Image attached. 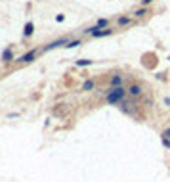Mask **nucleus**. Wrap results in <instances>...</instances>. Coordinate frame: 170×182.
I'll return each instance as SVG.
<instances>
[{
	"label": "nucleus",
	"instance_id": "f257e3e1",
	"mask_svg": "<svg viewBox=\"0 0 170 182\" xmlns=\"http://www.w3.org/2000/svg\"><path fill=\"white\" fill-rule=\"evenodd\" d=\"M126 88L124 86H117V88H111L107 92V104H120L124 98H126Z\"/></svg>",
	"mask_w": 170,
	"mask_h": 182
},
{
	"label": "nucleus",
	"instance_id": "f03ea898",
	"mask_svg": "<svg viewBox=\"0 0 170 182\" xmlns=\"http://www.w3.org/2000/svg\"><path fill=\"white\" fill-rule=\"evenodd\" d=\"M36 54H38V50H31V52H27V54H23L17 62L19 63H29V62H33V59L36 58Z\"/></svg>",
	"mask_w": 170,
	"mask_h": 182
},
{
	"label": "nucleus",
	"instance_id": "7ed1b4c3",
	"mask_svg": "<svg viewBox=\"0 0 170 182\" xmlns=\"http://www.w3.org/2000/svg\"><path fill=\"white\" fill-rule=\"evenodd\" d=\"M69 42V40L67 38H58V40H54V42H50V44H48V46L46 48H44V50H54V48H58V46H63V44H67Z\"/></svg>",
	"mask_w": 170,
	"mask_h": 182
},
{
	"label": "nucleus",
	"instance_id": "20e7f679",
	"mask_svg": "<svg viewBox=\"0 0 170 182\" xmlns=\"http://www.w3.org/2000/svg\"><path fill=\"white\" fill-rule=\"evenodd\" d=\"M122 86V75H113L111 77V88Z\"/></svg>",
	"mask_w": 170,
	"mask_h": 182
},
{
	"label": "nucleus",
	"instance_id": "39448f33",
	"mask_svg": "<svg viewBox=\"0 0 170 182\" xmlns=\"http://www.w3.org/2000/svg\"><path fill=\"white\" fill-rule=\"evenodd\" d=\"M128 94L130 96H140L141 94V86L140 84H132V86L128 88Z\"/></svg>",
	"mask_w": 170,
	"mask_h": 182
},
{
	"label": "nucleus",
	"instance_id": "423d86ee",
	"mask_svg": "<svg viewBox=\"0 0 170 182\" xmlns=\"http://www.w3.org/2000/svg\"><path fill=\"white\" fill-rule=\"evenodd\" d=\"M14 59V54H12V50L8 48V50H4V54H2V62H12Z\"/></svg>",
	"mask_w": 170,
	"mask_h": 182
},
{
	"label": "nucleus",
	"instance_id": "0eeeda50",
	"mask_svg": "<svg viewBox=\"0 0 170 182\" xmlns=\"http://www.w3.org/2000/svg\"><path fill=\"white\" fill-rule=\"evenodd\" d=\"M94 86H96V83H94V80H86V83L82 84V90L90 92V90H94Z\"/></svg>",
	"mask_w": 170,
	"mask_h": 182
},
{
	"label": "nucleus",
	"instance_id": "6e6552de",
	"mask_svg": "<svg viewBox=\"0 0 170 182\" xmlns=\"http://www.w3.org/2000/svg\"><path fill=\"white\" fill-rule=\"evenodd\" d=\"M33 29H35V27H33V23H27V25H25V29H23V35H25V36H31V35H33Z\"/></svg>",
	"mask_w": 170,
	"mask_h": 182
},
{
	"label": "nucleus",
	"instance_id": "1a4fd4ad",
	"mask_svg": "<svg viewBox=\"0 0 170 182\" xmlns=\"http://www.w3.org/2000/svg\"><path fill=\"white\" fill-rule=\"evenodd\" d=\"M76 65H79V67H86V65H92V59H79V62H76Z\"/></svg>",
	"mask_w": 170,
	"mask_h": 182
},
{
	"label": "nucleus",
	"instance_id": "9d476101",
	"mask_svg": "<svg viewBox=\"0 0 170 182\" xmlns=\"http://www.w3.org/2000/svg\"><path fill=\"white\" fill-rule=\"evenodd\" d=\"M117 23H119V25H128V23H130V17H119Z\"/></svg>",
	"mask_w": 170,
	"mask_h": 182
},
{
	"label": "nucleus",
	"instance_id": "9b49d317",
	"mask_svg": "<svg viewBox=\"0 0 170 182\" xmlns=\"http://www.w3.org/2000/svg\"><path fill=\"white\" fill-rule=\"evenodd\" d=\"M79 44H80V40L76 38V40H71V42H67L65 46H67V48H75V46H79Z\"/></svg>",
	"mask_w": 170,
	"mask_h": 182
},
{
	"label": "nucleus",
	"instance_id": "f8f14e48",
	"mask_svg": "<svg viewBox=\"0 0 170 182\" xmlns=\"http://www.w3.org/2000/svg\"><path fill=\"white\" fill-rule=\"evenodd\" d=\"M145 14H147V10H145V8H141V10H138V12H136L134 15H136V17H143Z\"/></svg>",
	"mask_w": 170,
	"mask_h": 182
},
{
	"label": "nucleus",
	"instance_id": "ddd939ff",
	"mask_svg": "<svg viewBox=\"0 0 170 182\" xmlns=\"http://www.w3.org/2000/svg\"><path fill=\"white\" fill-rule=\"evenodd\" d=\"M161 142H163L164 148H168V149H170V138H164V136H163V138H161Z\"/></svg>",
	"mask_w": 170,
	"mask_h": 182
},
{
	"label": "nucleus",
	"instance_id": "4468645a",
	"mask_svg": "<svg viewBox=\"0 0 170 182\" xmlns=\"http://www.w3.org/2000/svg\"><path fill=\"white\" fill-rule=\"evenodd\" d=\"M107 23H109V21H107V19H103V17L98 19V27H107Z\"/></svg>",
	"mask_w": 170,
	"mask_h": 182
},
{
	"label": "nucleus",
	"instance_id": "2eb2a0df",
	"mask_svg": "<svg viewBox=\"0 0 170 182\" xmlns=\"http://www.w3.org/2000/svg\"><path fill=\"white\" fill-rule=\"evenodd\" d=\"M163 136H164V138H170V127H168V128H166V131H164V132H163Z\"/></svg>",
	"mask_w": 170,
	"mask_h": 182
},
{
	"label": "nucleus",
	"instance_id": "dca6fc26",
	"mask_svg": "<svg viewBox=\"0 0 170 182\" xmlns=\"http://www.w3.org/2000/svg\"><path fill=\"white\" fill-rule=\"evenodd\" d=\"M164 104H166V106L170 107V98H166V100H164Z\"/></svg>",
	"mask_w": 170,
	"mask_h": 182
},
{
	"label": "nucleus",
	"instance_id": "f3484780",
	"mask_svg": "<svg viewBox=\"0 0 170 182\" xmlns=\"http://www.w3.org/2000/svg\"><path fill=\"white\" fill-rule=\"evenodd\" d=\"M149 2H151V0H143V4H149Z\"/></svg>",
	"mask_w": 170,
	"mask_h": 182
}]
</instances>
